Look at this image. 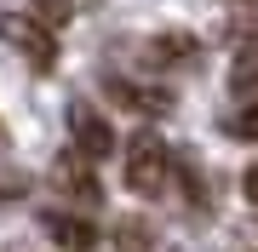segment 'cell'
I'll return each instance as SVG.
<instances>
[{"label": "cell", "mask_w": 258, "mask_h": 252, "mask_svg": "<svg viewBox=\"0 0 258 252\" xmlns=\"http://www.w3.org/2000/svg\"><path fill=\"white\" fill-rule=\"evenodd\" d=\"M195 52H201V40H195V35H161V40H149V46H144L149 63H189Z\"/></svg>", "instance_id": "obj_7"}, {"label": "cell", "mask_w": 258, "mask_h": 252, "mask_svg": "<svg viewBox=\"0 0 258 252\" xmlns=\"http://www.w3.org/2000/svg\"><path fill=\"white\" fill-rule=\"evenodd\" d=\"M103 92H109L115 103H126V109H138V115H166V109H172V92H161V86H132L120 75L103 86Z\"/></svg>", "instance_id": "obj_6"}, {"label": "cell", "mask_w": 258, "mask_h": 252, "mask_svg": "<svg viewBox=\"0 0 258 252\" xmlns=\"http://www.w3.org/2000/svg\"><path fill=\"white\" fill-rule=\"evenodd\" d=\"M0 40H6V46H18L35 69H52V63H57V40H52V29H40L35 18H0Z\"/></svg>", "instance_id": "obj_2"}, {"label": "cell", "mask_w": 258, "mask_h": 252, "mask_svg": "<svg viewBox=\"0 0 258 252\" xmlns=\"http://www.w3.org/2000/svg\"><path fill=\"white\" fill-rule=\"evenodd\" d=\"M35 23L40 29H63L69 23V0H35Z\"/></svg>", "instance_id": "obj_9"}, {"label": "cell", "mask_w": 258, "mask_h": 252, "mask_svg": "<svg viewBox=\"0 0 258 252\" xmlns=\"http://www.w3.org/2000/svg\"><path fill=\"white\" fill-rule=\"evenodd\" d=\"M241 189H247V201L258 206V166H247V178H241Z\"/></svg>", "instance_id": "obj_11"}, {"label": "cell", "mask_w": 258, "mask_h": 252, "mask_svg": "<svg viewBox=\"0 0 258 252\" xmlns=\"http://www.w3.org/2000/svg\"><path fill=\"white\" fill-rule=\"evenodd\" d=\"M69 132H75V149H81L86 160H103V155L115 149V126L103 121L92 103H81V98L69 103Z\"/></svg>", "instance_id": "obj_3"}, {"label": "cell", "mask_w": 258, "mask_h": 252, "mask_svg": "<svg viewBox=\"0 0 258 252\" xmlns=\"http://www.w3.org/2000/svg\"><path fill=\"white\" fill-rule=\"evenodd\" d=\"M224 132H235V138L258 143V103H247V109H235V115H224Z\"/></svg>", "instance_id": "obj_8"}, {"label": "cell", "mask_w": 258, "mask_h": 252, "mask_svg": "<svg viewBox=\"0 0 258 252\" xmlns=\"http://www.w3.org/2000/svg\"><path fill=\"white\" fill-rule=\"evenodd\" d=\"M166 166H172V149L161 143V132H138V138L126 143V189L132 195H161L166 184Z\"/></svg>", "instance_id": "obj_1"}, {"label": "cell", "mask_w": 258, "mask_h": 252, "mask_svg": "<svg viewBox=\"0 0 258 252\" xmlns=\"http://www.w3.org/2000/svg\"><path fill=\"white\" fill-rule=\"evenodd\" d=\"M115 241H120V252H144V246H149V229L138 224V218H126V224L115 229Z\"/></svg>", "instance_id": "obj_10"}, {"label": "cell", "mask_w": 258, "mask_h": 252, "mask_svg": "<svg viewBox=\"0 0 258 252\" xmlns=\"http://www.w3.org/2000/svg\"><path fill=\"white\" fill-rule=\"evenodd\" d=\"M52 178L69 189L75 201H103V195H98V160H86L81 149H69L63 160H57V172H52Z\"/></svg>", "instance_id": "obj_5"}, {"label": "cell", "mask_w": 258, "mask_h": 252, "mask_svg": "<svg viewBox=\"0 0 258 252\" xmlns=\"http://www.w3.org/2000/svg\"><path fill=\"white\" fill-rule=\"evenodd\" d=\"M40 229H46L52 246H63V252H92L98 246V224H86V218H75V212H40Z\"/></svg>", "instance_id": "obj_4"}, {"label": "cell", "mask_w": 258, "mask_h": 252, "mask_svg": "<svg viewBox=\"0 0 258 252\" xmlns=\"http://www.w3.org/2000/svg\"><path fill=\"white\" fill-rule=\"evenodd\" d=\"M0 138H6V126H0Z\"/></svg>", "instance_id": "obj_12"}]
</instances>
